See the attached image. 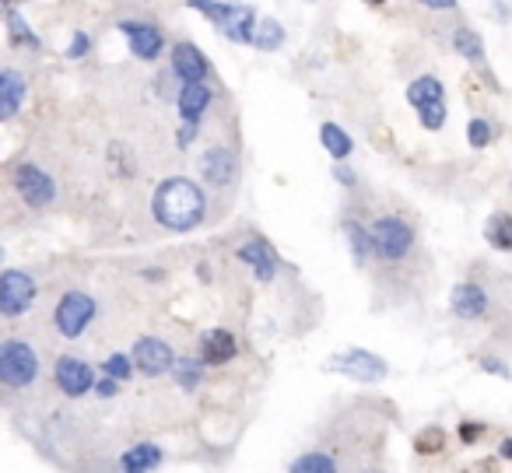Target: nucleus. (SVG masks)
<instances>
[{"label":"nucleus","instance_id":"1","mask_svg":"<svg viewBox=\"0 0 512 473\" xmlns=\"http://www.w3.org/2000/svg\"><path fill=\"white\" fill-rule=\"evenodd\" d=\"M151 214L169 232H190L207 218V197L193 179L172 176L158 183L155 197H151Z\"/></svg>","mask_w":512,"mask_h":473},{"label":"nucleus","instance_id":"2","mask_svg":"<svg viewBox=\"0 0 512 473\" xmlns=\"http://www.w3.org/2000/svg\"><path fill=\"white\" fill-rule=\"evenodd\" d=\"M190 8L211 18L232 43H253L256 39V11L246 4H218V0H190Z\"/></svg>","mask_w":512,"mask_h":473},{"label":"nucleus","instance_id":"3","mask_svg":"<svg viewBox=\"0 0 512 473\" xmlns=\"http://www.w3.org/2000/svg\"><path fill=\"white\" fill-rule=\"evenodd\" d=\"M39 354L29 340H4L0 347V382L8 389H29L39 379Z\"/></svg>","mask_w":512,"mask_h":473},{"label":"nucleus","instance_id":"4","mask_svg":"<svg viewBox=\"0 0 512 473\" xmlns=\"http://www.w3.org/2000/svg\"><path fill=\"white\" fill-rule=\"evenodd\" d=\"M372 242H376L379 260L397 263L414 249V228L407 225L404 218H393V214H386V218L372 221Z\"/></svg>","mask_w":512,"mask_h":473},{"label":"nucleus","instance_id":"5","mask_svg":"<svg viewBox=\"0 0 512 473\" xmlns=\"http://www.w3.org/2000/svg\"><path fill=\"white\" fill-rule=\"evenodd\" d=\"M407 102L418 109V120L425 130H439L446 123V92L439 78H414L407 85Z\"/></svg>","mask_w":512,"mask_h":473},{"label":"nucleus","instance_id":"6","mask_svg":"<svg viewBox=\"0 0 512 473\" xmlns=\"http://www.w3.org/2000/svg\"><path fill=\"white\" fill-rule=\"evenodd\" d=\"M327 368H330V372L348 375V379H355V382H365V386H372V382H383L386 375H390V365H386L379 354L362 351V347H348V351L327 358Z\"/></svg>","mask_w":512,"mask_h":473},{"label":"nucleus","instance_id":"7","mask_svg":"<svg viewBox=\"0 0 512 473\" xmlns=\"http://www.w3.org/2000/svg\"><path fill=\"white\" fill-rule=\"evenodd\" d=\"M92 319H95V298L85 295V291H67L57 302V312H53V323H57V330L67 340H78L92 326Z\"/></svg>","mask_w":512,"mask_h":473},{"label":"nucleus","instance_id":"8","mask_svg":"<svg viewBox=\"0 0 512 473\" xmlns=\"http://www.w3.org/2000/svg\"><path fill=\"white\" fill-rule=\"evenodd\" d=\"M36 302V281L25 270H4L0 274V312L8 319L22 316Z\"/></svg>","mask_w":512,"mask_h":473},{"label":"nucleus","instance_id":"9","mask_svg":"<svg viewBox=\"0 0 512 473\" xmlns=\"http://www.w3.org/2000/svg\"><path fill=\"white\" fill-rule=\"evenodd\" d=\"M15 190L29 207H50L57 200V183L50 179V172H43L39 165H18L15 169Z\"/></svg>","mask_w":512,"mask_h":473},{"label":"nucleus","instance_id":"10","mask_svg":"<svg viewBox=\"0 0 512 473\" xmlns=\"http://www.w3.org/2000/svg\"><path fill=\"white\" fill-rule=\"evenodd\" d=\"M53 379H57L60 393L78 400L85 393H95V372L85 358H74V354H64L57 358V368H53Z\"/></svg>","mask_w":512,"mask_h":473},{"label":"nucleus","instance_id":"11","mask_svg":"<svg viewBox=\"0 0 512 473\" xmlns=\"http://www.w3.org/2000/svg\"><path fill=\"white\" fill-rule=\"evenodd\" d=\"M134 365L141 368V375H165V372H172V365H176V351H172L169 344H165L162 337H141L134 344Z\"/></svg>","mask_w":512,"mask_h":473},{"label":"nucleus","instance_id":"12","mask_svg":"<svg viewBox=\"0 0 512 473\" xmlns=\"http://www.w3.org/2000/svg\"><path fill=\"white\" fill-rule=\"evenodd\" d=\"M239 260L249 263L256 274V281H274V274H278V253H274V246L267 239H260V235H253V239H246L239 246Z\"/></svg>","mask_w":512,"mask_h":473},{"label":"nucleus","instance_id":"13","mask_svg":"<svg viewBox=\"0 0 512 473\" xmlns=\"http://www.w3.org/2000/svg\"><path fill=\"white\" fill-rule=\"evenodd\" d=\"M449 309H453L456 319H481L488 312V295H484L481 284L460 281L449 291Z\"/></svg>","mask_w":512,"mask_h":473},{"label":"nucleus","instance_id":"14","mask_svg":"<svg viewBox=\"0 0 512 473\" xmlns=\"http://www.w3.org/2000/svg\"><path fill=\"white\" fill-rule=\"evenodd\" d=\"M200 176L207 179L211 186H232L235 176H239V165H235V155L225 148H211L200 155Z\"/></svg>","mask_w":512,"mask_h":473},{"label":"nucleus","instance_id":"15","mask_svg":"<svg viewBox=\"0 0 512 473\" xmlns=\"http://www.w3.org/2000/svg\"><path fill=\"white\" fill-rule=\"evenodd\" d=\"M120 32L127 36L130 53H134V57H141V60H155L158 53H162V46H165L162 32H158L155 25H148V22H123Z\"/></svg>","mask_w":512,"mask_h":473},{"label":"nucleus","instance_id":"16","mask_svg":"<svg viewBox=\"0 0 512 473\" xmlns=\"http://www.w3.org/2000/svg\"><path fill=\"white\" fill-rule=\"evenodd\" d=\"M239 354V344L228 330H207L200 337V358L204 365H228V361Z\"/></svg>","mask_w":512,"mask_h":473},{"label":"nucleus","instance_id":"17","mask_svg":"<svg viewBox=\"0 0 512 473\" xmlns=\"http://www.w3.org/2000/svg\"><path fill=\"white\" fill-rule=\"evenodd\" d=\"M162 459H165L162 445L137 442V445H130V449L120 456V470L123 473H151V470H158V466H162Z\"/></svg>","mask_w":512,"mask_h":473},{"label":"nucleus","instance_id":"18","mask_svg":"<svg viewBox=\"0 0 512 473\" xmlns=\"http://www.w3.org/2000/svg\"><path fill=\"white\" fill-rule=\"evenodd\" d=\"M172 71H176L183 81H204L207 78L204 53H200L193 43H179L176 50H172Z\"/></svg>","mask_w":512,"mask_h":473},{"label":"nucleus","instance_id":"19","mask_svg":"<svg viewBox=\"0 0 512 473\" xmlns=\"http://www.w3.org/2000/svg\"><path fill=\"white\" fill-rule=\"evenodd\" d=\"M25 95H29V85H25L22 74L18 71L0 74V116H4V120H11V116L22 109Z\"/></svg>","mask_w":512,"mask_h":473},{"label":"nucleus","instance_id":"20","mask_svg":"<svg viewBox=\"0 0 512 473\" xmlns=\"http://www.w3.org/2000/svg\"><path fill=\"white\" fill-rule=\"evenodd\" d=\"M211 106V92H207L204 81H186L183 92H179V113L186 123H200V116Z\"/></svg>","mask_w":512,"mask_h":473},{"label":"nucleus","instance_id":"21","mask_svg":"<svg viewBox=\"0 0 512 473\" xmlns=\"http://www.w3.org/2000/svg\"><path fill=\"white\" fill-rule=\"evenodd\" d=\"M341 228H344V235H348L351 249H355V263H365V260H369V256H376V242H372V228L358 225L355 218H348Z\"/></svg>","mask_w":512,"mask_h":473},{"label":"nucleus","instance_id":"22","mask_svg":"<svg viewBox=\"0 0 512 473\" xmlns=\"http://www.w3.org/2000/svg\"><path fill=\"white\" fill-rule=\"evenodd\" d=\"M484 239L498 253H512V214H491L488 225H484Z\"/></svg>","mask_w":512,"mask_h":473},{"label":"nucleus","instance_id":"23","mask_svg":"<svg viewBox=\"0 0 512 473\" xmlns=\"http://www.w3.org/2000/svg\"><path fill=\"white\" fill-rule=\"evenodd\" d=\"M288 473H337V459L330 452H320V449H309L288 466Z\"/></svg>","mask_w":512,"mask_h":473},{"label":"nucleus","instance_id":"24","mask_svg":"<svg viewBox=\"0 0 512 473\" xmlns=\"http://www.w3.org/2000/svg\"><path fill=\"white\" fill-rule=\"evenodd\" d=\"M172 379H176L179 389L193 393V389L200 386V379H204V358H176V365H172Z\"/></svg>","mask_w":512,"mask_h":473},{"label":"nucleus","instance_id":"25","mask_svg":"<svg viewBox=\"0 0 512 473\" xmlns=\"http://www.w3.org/2000/svg\"><path fill=\"white\" fill-rule=\"evenodd\" d=\"M320 137H323V148H327L337 162H344V158L351 155V148H355V141L348 137V130H341L337 123H323Z\"/></svg>","mask_w":512,"mask_h":473},{"label":"nucleus","instance_id":"26","mask_svg":"<svg viewBox=\"0 0 512 473\" xmlns=\"http://www.w3.org/2000/svg\"><path fill=\"white\" fill-rule=\"evenodd\" d=\"M446 431L439 428V424H428V428H421L418 435H414V449L421 452V456H439L442 449H446Z\"/></svg>","mask_w":512,"mask_h":473},{"label":"nucleus","instance_id":"27","mask_svg":"<svg viewBox=\"0 0 512 473\" xmlns=\"http://www.w3.org/2000/svg\"><path fill=\"white\" fill-rule=\"evenodd\" d=\"M281 43H285V29H281L278 22H260L256 39H253L256 50H278Z\"/></svg>","mask_w":512,"mask_h":473},{"label":"nucleus","instance_id":"28","mask_svg":"<svg viewBox=\"0 0 512 473\" xmlns=\"http://www.w3.org/2000/svg\"><path fill=\"white\" fill-rule=\"evenodd\" d=\"M8 25H11V43H15V46H32V50H39V39L32 36L29 25H25L22 18H18L15 8H8Z\"/></svg>","mask_w":512,"mask_h":473},{"label":"nucleus","instance_id":"29","mask_svg":"<svg viewBox=\"0 0 512 473\" xmlns=\"http://www.w3.org/2000/svg\"><path fill=\"white\" fill-rule=\"evenodd\" d=\"M453 46H456V50H460L467 60H481V53H484L481 39H477L470 29H460V32H456V36H453Z\"/></svg>","mask_w":512,"mask_h":473},{"label":"nucleus","instance_id":"30","mask_svg":"<svg viewBox=\"0 0 512 473\" xmlns=\"http://www.w3.org/2000/svg\"><path fill=\"white\" fill-rule=\"evenodd\" d=\"M106 375H113V379H120V382H127L130 375H134V358H127V354H113V358H106Z\"/></svg>","mask_w":512,"mask_h":473},{"label":"nucleus","instance_id":"31","mask_svg":"<svg viewBox=\"0 0 512 473\" xmlns=\"http://www.w3.org/2000/svg\"><path fill=\"white\" fill-rule=\"evenodd\" d=\"M467 141L474 144V148H488V144H491V127H488V120H470V123H467Z\"/></svg>","mask_w":512,"mask_h":473},{"label":"nucleus","instance_id":"32","mask_svg":"<svg viewBox=\"0 0 512 473\" xmlns=\"http://www.w3.org/2000/svg\"><path fill=\"white\" fill-rule=\"evenodd\" d=\"M481 435H484V424H477V421H460V442H463V445H474Z\"/></svg>","mask_w":512,"mask_h":473},{"label":"nucleus","instance_id":"33","mask_svg":"<svg viewBox=\"0 0 512 473\" xmlns=\"http://www.w3.org/2000/svg\"><path fill=\"white\" fill-rule=\"evenodd\" d=\"M88 50H92V39H88L85 32H78V36L71 39V50H67V57H71V60H81Z\"/></svg>","mask_w":512,"mask_h":473},{"label":"nucleus","instance_id":"34","mask_svg":"<svg viewBox=\"0 0 512 473\" xmlns=\"http://www.w3.org/2000/svg\"><path fill=\"white\" fill-rule=\"evenodd\" d=\"M477 365L484 368V372H491V375H498V379H512V372H509V365L505 361H498V358H481Z\"/></svg>","mask_w":512,"mask_h":473},{"label":"nucleus","instance_id":"35","mask_svg":"<svg viewBox=\"0 0 512 473\" xmlns=\"http://www.w3.org/2000/svg\"><path fill=\"white\" fill-rule=\"evenodd\" d=\"M95 393H99L102 400H109V396H116V393H120V379H113V375H106V379H99V382H95Z\"/></svg>","mask_w":512,"mask_h":473},{"label":"nucleus","instance_id":"36","mask_svg":"<svg viewBox=\"0 0 512 473\" xmlns=\"http://www.w3.org/2000/svg\"><path fill=\"white\" fill-rule=\"evenodd\" d=\"M193 137H197V123H183V130H179V148H190Z\"/></svg>","mask_w":512,"mask_h":473},{"label":"nucleus","instance_id":"37","mask_svg":"<svg viewBox=\"0 0 512 473\" xmlns=\"http://www.w3.org/2000/svg\"><path fill=\"white\" fill-rule=\"evenodd\" d=\"M334 179H337V183H344V186H355V183H358L355 172H351L348 165H337V169H334Z\"/></svg>","mask_w":512,"mask_h":473},{"label":"nucleus","instance_id":"38","mask_svg":"<svg viewBox=\"0 0 512 473\" xmlns=\"http://www.w3.org/2000/svg\"><path fill=\"white\" fill-rule=\"evenodd\" d=\"M418 4H425V8H435V11H442V8H453L456 0H418Z\"/></svg>","mask_w":512,"mask_h":473},{"label":"nucleus","instance_id":"39","mask_svg":"<svg viewBox=\"0 0 512 473\" xmlns=\"http://www.w3.org/2000/svg\"><path fill=\"white\" fill-rule=\"evenodd\" d=\"M498 459H509L512 463V438H502V445H498Z\"/></svg>","mask_w":512,"mask_h":473},{"label":"nucleus","instance_id":"40","mask_svg":"<svg viewBox=\"0 0 512 473\" xmlns=\"http://www.w3.org/2000/svg\"><path fill=\"white\" fill-rule=\"evenodd\" d=\"M141 277H148V281H162V270H141Z\"/></svg>","mask_w":512,"mask_h":473},{"label":"nucleus","instance_id":"41","mask_svg":"<svg viewBox=\"0 0 512 473\" xmlns=\"http://www.w3.org/2000/svg\"><path fill=\"white\" fill-rule=\"evenodd\" d=\"M369 4H383V0H369Z\"/></svg>","mask_w":512,"mask_h":473},{"label":"nucleus","instance_id":"42","mask_svg":"<svg viewBox=\"0 0 512 473\" xmlns=\"http://www.w3.org/2000/svg\"><path fill=\"white\" fill-rule=\"evenodd\" d=\"M460 473H470V470H460Z\"/></svg>","mask_w":512,"mask_h":473},{"label":"nucleus","instance_id":"43","mask_svg":"<svg viewBox=\"0 0 512 473\" xmlns=\"http://www.w3.org/2000/svg\"><path fill=\"white\" fill-rule=\"evenodd\" d=\"M369 473H379V470H369Z\"/></svg>","mask_w":512,"mask_h":473}]
</instances>
